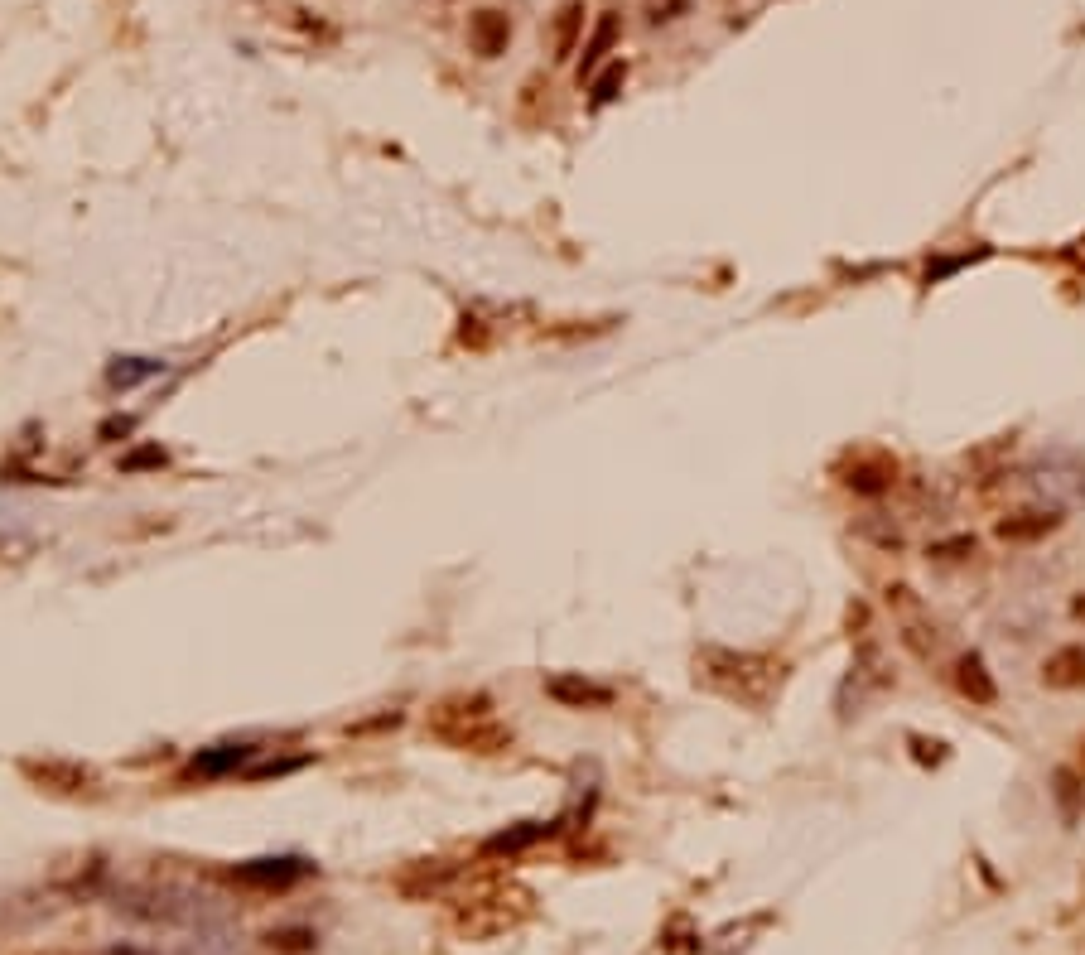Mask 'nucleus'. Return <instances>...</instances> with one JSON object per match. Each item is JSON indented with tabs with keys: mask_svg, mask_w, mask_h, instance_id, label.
Returning <instances> with one entry per match:
<instances>
[{
	"mask_svg": "<svg viewBox=\"0 0 1085 955\" xmlns=\"http://www.w3.org/2000/svg\"><path fill=\"white\" fill-rule=\"evenodd\" d=\"M782 676L787 666L777 656H762V652H729V647H705L695 656V681L724 695L743 710H762L777 690H782Z\"/></svg>",
	"mask_w": 1085,
	"mask_h": 955,
	"instance_id": "obj_1",
	"label": "nucleus"
},
{
	"mask_svg": "<svg viewBox=\"0 0 1085 955\" xmlns=\"http://www.w3.org/2000/svg\"><path fill=\"white\" fill-rule=\"evenodd\" d=\"M1023 492L1032 507H1052V512H1071L1085 502V454L1071 444H1047L1023 464Z\"/></svg>",
	"mask_w": 1085,
	"mask_h": 955,
	"instance_id": "obj_2",
	"label": "nucleus"
},
{
	"mask_svg": "<svg viewBox=\"0 0 1085 955\" xmlns=\"http://www.w3.org/2000/svg\"><path fill=\"white\" fill-rule=\"evenodd\" d=\"M835 478L840 488H849L854 497H883L902 483V464L888 449H849L840 464H835Z\"/></svg>",
	"mask_w": 1085,
	"mask_h": 955,
	"instance_id": "obj_3",
	"label": "nucleus"
},
{
	"mask_svg": "<svg viewBox=\"0 0 1085 955\" xmlns=\"http://www.w3.org/2000/svg\"><path fill=\"white\" fill-rule=\"evenodd\" d=\"M888 685H893V671L883 666V652H878V647H864L840 685V719L859 714L868 705V695H878V690H888Z\"/></svg>",
	"mask_w": 1085,
	"mask_h": 955,
	"instance_id": "obj_4",
	"label": "nucleus"
},
{
	"mask_svg": "<svg viewBox=\"0 0 1085 955\" xmlns=\"http://www.w3.org/2000/svg\"><path fill=\"white\" fill-rule=\"evenodd\" d=\"M545 695H550L555 705H565V710H608V705H613V685L589 681V676H579V671L550 676V681H545Z\"/></svg>",
	"mask_w": 1085,
	"mask_h": 955,
	"instance_id": "obj_5",
	"label": "nucleus"
},
{
	"mask_svg": "<svg viewBox=\"0 0 1085 955\" xmlns=\"http://www.w3.org/2000/svg\"><path fill=\"white\" fill-rule=\"evenodd\" d=\"M261 748L251 743V738H242V743H217V748H203L198 758L189 763V772L184 777H198V782H213V777H232L237 767H246L251 758H256Z\"/></svg>",
	"mask_w": 1085,
	"mask_h": 955,
	"instance_id": "obj_6",
	"label": "nucleus"
},
{
	"mask_svg": "<svg viewBox=\"0 0 1085 955\" xmlns=\"http://www.w3.org/2000/svg\"><path fill=\"white\" fill-rule=\"evenodd\" d=\"M1061 526V512L1052 507H1023V512H1008L999 526H994V536L999 541H1013V546H1023V541H1042V536H1052Z\"/></svg>",
	"mask_w": 1085,
	"mask_h": 955,
	"instance_id": "obj_7",
	"label": "nucleus"
},
{
	"mask_svg": "<svg viewBox=\"0 0 1085 955\" xmlns=\"http://www.w3.org/2000/svg\"><path fill=\"white\" fill-rule=\"evenodd\" d=\"M468 44H473L478 58H502L507 44H512V20H507L502 10H478V15L468 20Z\"/></svg>",
	"mask_w": 1085,
	"mask_h": 955,
	"instance_id": "obj_8",
	"label": "nucleus"
},
{
	"mask_svg": "<svg viewBox=\"0 0 1085 955\" xmlns=\"http://www.w3.org/2000/svg\"><path fill=\"white\" fill-rule=\"evenodd\" d=\"M304 874H309L304 859H251L242 869H232V878L246 883V888H285V883H295Z\"/></svg>",
	"mask_w": 1085,
	"mask_h": 955,
	"instance_id": "obj_9",
	"label": "nucleus"
},
{
	"mask_svg": "<svg viewBox=\"0 0 1085 955\" xmlns=\"http://www.w3.org/2000/svg\"><path fill=\"white\" fill-rule=\"evenodd\" d=\"M955 685H960V695L970 705H994L999 700V685H994V676H989V666H984L979 652H965L955 661Z\"/></svg>",
	"mask_w": 1085,
	"mask_h": 955,
	"instance_id": "obj_10",
	"label": "nucleus"
},
{
	"mask_svg": "<svg viewBox=\"0 0 1085 955\" xmlns=\"http://www.w3.org/2000/svg\"><path fill=\"white\" fill-rule=\"evenodd\" d=\"M1047 690H1085V647H1057L1042 661Z\"/></svg>",
	"mask_w": 1085,
	"mask_h": 955,
	"instance_id": "obj_11",
	"label": "nucleus"
},
{
	"mask_svg": "<svg viewBox=\"0 0 1085 955\" xmlns=\"http://www.w3.org/2000/svg\"><path fill=\"white\" fill-rule=\"evenodd\" d=\"M584 0H565L560 10H555V25H550V58L555 63H565V58H574V49H579V29H584Z\"/></svg>",
	"mask_w": 1085,
	"mask_h": 955,
	"instance_id": "obj_12",
	"label": "nucleus"
},
{
	"mask_svg": "<svg viewBox=\"0 0 1085 955\" xmlns=\"http://www.w3.org/2000/svg\"><path fill=\"white\" fill-rule=\"evenodd\" d=\"M618 44V15L608 10V15H598V25H594V34L584 39V54H579V82L589 78V73H598V63L608 58V49Z\"/></svg>",
	"mask_w": 1085,
	"mask_h": 955,
	"instance_id": "obj_13",
	"label": "nucleus"
},
{
	"mask_svg": "<svg viewBox=\"0 0 1085 955\" xmlns=\"http://www.w3.org/2000/svg\"><path fill=\"white\" fill-rule=\"evenodd\" d=\"M160 372H164V362H155V357H116L107 367V386L111 391H131V386L150 382Z\"/></svg>",
	"mask_w": 1085,
	"mask_h": 955,
	"instance_id": "obj_14",
	"label": "nucleus"
},
{
	"mask_svg": "<svg viewBox=\"0 0 1085 955\" xmlns=\"http://www.w3.org/2000/svg\"><path fill=\"white\" fill-rule=\"evenodd\" d=\"M545 835H555V825H545V820H526V825H516V830H502V835H492L483 854H521V849H531L536 840Z\"/></svg>",
	"mask_w": 1085,
	"mask_h": 955,
	"instance_id": "obj_15",
	"label": "nucleus"
},
{
	"mask_svg": "<svg viewBox=\"0 0 1085 955\" xmlns=\"http://www.w3.org/2000/svg\"><path fill=\"white\" fill-rule=\"evenodd\" d=\"M29 772L39 777V782H54L63 792H87L97 777L87 772V767H73V763H29Z\"/></svg>",
	"mask_w": 1085,
	"mask_h": 955,
	"instance_id": "obj_16",
	"label": "nucleus"
},
{
	"mask_svg": "<svg viewBox=\"0 0 1085 955\" xmlns=\"http://www.w3.org/2000/svg\"><path fill=\"white\" fill-rule=\"evenodd\" d=\"M623 82H627V63L618 58V63H608V68H603V73L589 82V107L598 111V107H608V102H618Z\"/></svg>",
	"mask_w": 1085,
	"mask_h": 955,
	"instance_id": "obj_17",
	"label": "nucleus"
},
{
	"mask_svg": "<svg viewBox=\"0 0 1085 955\" xmlns=\"http://www.w3.org/2000/svg\"><path fill=\"white\" fill-rule=\"evenodd\" d=\"M975 536H950V541H931V550H926V555H931V560H936V565H955V560H970V555H975Z\"/></svg>",
	"mask_w": 1085,
	"mask_h": 955,
	"instance_id": "obj_18",
	"label": "nucleus"
},
{
	"mask_svg": "<svg viewBox=\"0 0 1085 955\" xmlns=\"http://www.w3.org/2000/svg\"><path fill=\"white\" fill-rule=\"evenodd\" d=\"M1052 792H1057V801H1061V811H1066V820H1076V801H1081V777L1071 772V767H1061L1057 777H1052Z\"/></svg>",
	"mask_w": 1085,
	"mask_h": 955,
	"instance_id": "obj_19",
	"label": "nucleus"
},
{
	"mask_svg": "<svg viewBox=\"0 0 1085 955\" xmlns=\"http://www.w3.org/2000/svg\"><path fill=\"white\" fill-rule=\"evenodd\" d=\"M169 464V454H164L160 444H140L131 454H121V473H145V468H164Z\"/></svg>",
	"mask_w": 1085,
	"mask_h": 955,
	"instance_id": "obj_20",
	"label": "nucleus"
},
{
	"mask_svg": "<svg viewBox=\"0 0 1085 955\" xmlns=\"http://www.w3.org/2000/svg\"><path fill=\"white\" fill-rule=\"evenodd\" d=\"M136 415H107L102 425H97V439H107V444H121V439H131L136 435Z\"/></svg>",
	"mask_w": 1085,
	"mask_h": 955,
	"instance_id": "obj_21",
	"label": "nucleus"
},
{
	"mask_svg": "<svg viewBox=\"0 0 1085 955\" xmlns=\"http://www.w3.org/2000/svg\"><path fill=\"white\" fill-rule=\"evenodd\" d=\"M299 767H309V758H275V763L251 767L246 777H251V782H261V777H290V772H299Z\"/></svg>",
	"mask_w": 1085,
	"mask_h": 955,
	"instance_id": "obj_22",
	"label": "nucleus"
},
{
	"mask_svg": "<svg viewBox=\"0 0 1085 955\" xmlns=\"http://www.w3.org/2000/svg\"><path fill=\"white\" fill-rule=\"evenodd\" d=\"M984 251H965V256H950V261H941V266H926V285H936L941 275H950V271H960V266H970V261H979Z\"/></svg>",
	"mask_w": 1085,
	"mask_h": 955,
	"instance_id": "obj_23",
	"label": "nucleus"
},
{
	"mask_svg": "<svg viewBox=\"0 0 1085 955\" xmlns=\"http://www.w3.org/2000/svg\"><path fill=\"white\" fill-rule=\"evenodd\" d=\"M314 936L309 931H271V946H285V951H304Z\"/></svg>",
	"mask_w": 1085,
	"mask_h": 955,
	"instance_id": "obj_24",
	"label": "nucleus"
},
{
	"mask_svg": "<svg viewBox=\"0 0 1085 955\" xmlns=\"http://www.w3.org/2000/svg\"><path fill=\"white\" fill-rule=\"evenodd\" d=\"M1061 256H1066V261H1071V266H1076V271H1085V237H1076V242L1066 246V251H1061Z\"/></svg>",
	"mask_w": 1085,
	"mask_h": 955,
	"instance_id": "obj_25",
	"label": "nucleus"
},
{
	"mask_svg": "<svg viewBox=\"0 0 1085 955\" xmlns=\"http://www.w3.org/2000/svg\"><path fill=\"white\" fill-rule=\"evenodd\" d=\"M1071 618H1076V623H1085V594H1076V599H1071Z\"/></svg>",
	"mask_w": 1085,
	"mask_h": 955,
	"instance_id": "obj_26",
	"label": "nucleus"
},
{
	"mask_svg": "<svg viewBox=\"0 0 1085 955\" xmlns=\"http://www.w3.org/2000/svg\"><path fill=\"white\" fill-rule=\"evenodd\" d=\"M1081 777H1085V738H1081Z\"/></svg>",
	"mask_w": 1085,
	"mask_h": 955,
	"instance_id": "obj_27",
	"label": "nucleus"
},
{
	"mask_svg": "<svg viewBox=\"0 0 1085 955\" xmlns=\"http://www.w3.org/2000/svg\"><path fill=\"white\" fill-rule=\"evenodd\" d=\"M111 955H140V951H111Z\"/></svg>",
	"mask_w": 1085,
	"mask_h": 955,
	"instance_id": "obj_28",
	"label": "nucleus"
}]
</instances>
